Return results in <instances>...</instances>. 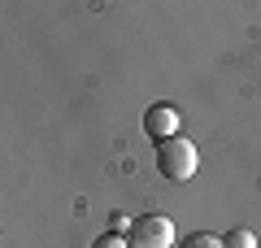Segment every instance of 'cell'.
I'll return each instance as SVG.
<instances>
[{
  "label": "cell",
  "mask_w": 261,
  "mask_h": 248,
  "mask_svg": "<svg viewBox=\"0 0 261 248\" xmlns=\"http://www.w3.org/2000/svg\"><path fill=\"white\" fill-rule=\"evenodd\" d=\"M144 131H148V139H170L178 135V113L170 109V105H152V109H144Z\"/></svg>",
  "instance_id": "obj_3"
},
{
  "label": "cell",
  "mask_w": 261,
  "mask_h": 248,
  "mask_svg": "<svg viewBox=\"0 0 261 248\" xmlns=\"http://www.w3.org/2000/svg\"><path fill=\"white\" fill-rule=\"evenodd\" d=\"M126 244L130 248H170L174 244V222L166 213H144V218H135Z\"/></svg>",
  "instance_id": "obj_2"
},
{
  "label": "cell",
  "mask_w": 261,
  "mask_h": 248,
  "mask_svg": "<svg viewBox=\"0 0 261 248\" xmlns=\"http://www.w3.org/2000/svg\"><path fill=\"white\" fill-rule=\"evenodd\" d=\"M178 248H226V244L214 235V231H192V235H183Z\"/></svg>",
  "instance_id": "obj_4"
},
{
  "label": "cell",
  "mask_w": 261,
  "mask_h": 248,
  "mask_svg": "<svg viewBox=\"0 0 261 248\" xmlns=\"http://www.w3.org/2000/svg\"><path fill=\"white\" fill-rule=\"evenodd\" d=\"M222 244L226 248H257V235H252L248 227H235V231H226V235H222Z\"/></svg>",
  "instance_id": "obj_5"
},
{
  "label": "cell",
  "mask_w": 261,
  "mask_h": 248,
  "mask_svg": "<svg viewBox=\"0 0 261 248\" xmlns=\"http://www.w3.org/2000/svg\"><path fill=\"white\" fill-rule=\"evenodd\" d=\"M92 248H130V244H126V235H118V231H105V235L92 239Z\"/></svg>",
  "instance_id": "obj_6"
},
{
  "label": "cell",
  "mask_w": 261,
  "mask_h": 248,
  "mask_svg": "<svg viewBox=\"0 0 261 248\" xmlns=\"http://www.w3.org/2000/svg\"><path fill=\"white\" fill-rule=\"evenodd\" d=\"M130 227H135V218H126V213H113L109 218V231H118V235H130Z\"/></svg>",
  "instance_id": "obj_7"
},
{
  "label": "cell",
  "mask_w": 261,
  "mask_h": 248,
  "mask_svg": "<svg viewBox=\"0 0 261 248\" xmlns=\"http://www.w3.org/2000/svg\"><path fill=\"white\" fill-rule=\"evenodd\" d=\"M196 165H200V157H196V144L187 135H170L157 144V170L161 179H170V183H187V179L196 175Z\"/></svg>",
  "instance_id": "obj_1"
}]
</instances>
